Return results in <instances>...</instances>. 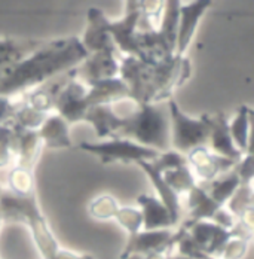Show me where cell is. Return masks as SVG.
Returning a JSON list of instances; mask_svg holds the SVG:
<instances>
[{
  "mask_svg": "<svg viewBox=\"0 0 254 259\" xmlns=\"http://www.w3.org/2000/svg\"><path fill=\"white\" fill-rule=\"evenodd\" d=\"M88 55L79 37L42 44L18 63L0 69V96L11 97L40 87L63 72L73 70Z\"/></svg>",
  "mask_w": 254,
  "mask_h": 259,
  "instance_id": "obj_1",
  "label": "cell"
},
{
  "mask_svg": "<svg viewBox=\"0 0 254 259\" xmlns=\"http://www.w3.org/2000/svg\"><path fill=\"white\" fill-rule=\"evenodd\" d=\"M190 76V61L176 57L164 64L144 63L135 57H122L119 78L128 87V99L137 106L161 103L171 99L173 90Z\"/></svg>",
  "mask_w": 254,
  "mask_h": 259,
  "instance_id": "obj_2",
  "label": "cell"
},
{
  "mask_svg": "<svg viewBox=\"0 0 254 259\" xmlns=\"http://www.w3.org/2000/svg\"><path fill=\"white\" fill-rule=\"evenodd\" d=\"M115 139H127L158 152L171 151V121L168 100L138 106V110L125 116V124Z\"/></svg>",
  "mask_w": 254,
  "mask_h": 259,
  "instance_id": "obj_3",
  "label": "cell"
},
{
  "mask_svg": "<svg viewBox=\"0 0 254 259\" xmlns=\"http://www.w3.org/2000/svg\"><path fill=\"white\" fill-rule=\"evenodd\" d=\"M2 222H23L30 228L34 244L43 259L52 258L60 249L57 238L42 214L36 195L21 197L11 191H3L0 197Z\"/></svg>",
  "mask_w": 254,
  "mask_h": 259,
  "instance_id": "obj_4",
  "label": "cell"
},
{
  "mask_svg": "<svg viewBox=\"0 0 254 259\" xmlns=\"http://www.w3.org/2000/svg\"><path fill=\"white\" fill-rule=\"evenodd\" d=\"M168 109L171 121V148H174L176 152L183 155L198 146L208 145L210 125L205 115L199 119L189 118L180 110L173 99L168 100Z\"/></svg>",
  "mask_w": 254,
  "mask_h": 259,
  "instance_id": "obj_5",
  "label": "cell"
},
{
  "mask_svg": "<svg viewBox=\"0 0 254 259\" xmlns=\"http://www.w3.org/2000/svg\"><path fill=\"white\" fill-rule=\"evenodd\" d=\"M138 167H141L144 170V173L149 176V179L152 181L155 189L158 191L161 201L165 204V207L168 208V211L171 213L174 222L177 224L178 218H180V201H178V195L174 194L165 183L162 181V171L164 170H170V168H177L181 165H186V156L178 154L176 151H168V152H162L156 159L152 161H137L135 162Z\"/></svg>",
  "mask_w": 254,
  "mask_h": 259,
  "instance_id": "obj_6",
  "label": "cell"
},
{
  "mask_svg": "<svg viewBox=\"0 0 254 259\" xmlns=\"http://www.w3.org/2000/svg\"><path fill=\"white\" fill-rule=\"evenodd\" d=\"M79 148L88 154L98 156L103 162H115L122 161L125 164L137 162V161H152L161 155V152L155 151L152 148L141 146L135 142H131L127 139H112L100 143H89L83 142L79 145Z\"/></svg>",
  "mask_w": 254,
  "mask_h": 259,
  "instance_id": "obj_7",
  "label": "cell"
},
{
  "mask_svg": "<svg viewBox=\"0 0 254 259\" xmlns=\"http://www.w3.org/2000/svg\"><path fill=\"white\" fill-rule=\"evenodd\" d=\"M187 228L183 225L178 231L171 230H156V231H138L128 235V241L124 252L121 253V259H127L132 255H149V253H167L173 246L186 235Z\"/></svg>",
  "mask_w": 254,
  "mask_h": 259,
  "instance_id": "obj_8",
  "label": "cell"
},
{
  "mask_svg": "<svg viewBox=\"0 0 254 259\" xmlns=\"http://www.w3.org/2000/svg\"><path fill=\"white\" fill-rule=\"evenodd\" d=\"M141 17V2H128L127 15L119 21L104 20V30L113 44L127 57H137V27Z\"/></svg>",
  "mask_w": 254,
  "mask_h": 259,
  "instance_id": "obj_9",
  "label": "cell"
},
{
  "mask_svg": "<svg viewBox=\"0 0 254 259\" xmlns=\"http://www.w3.org/2000/svg\"><path fill=\"white\" fill-rule=\"evenodd\" d=\"M75 78L80 79L82 83L91 87L92 83L119 78V61L116 58V50H103L89 54L73 69Z\"/></svg>",
  "mask_w": 254,
  "mask_h": 259,
  "instance_id": "obj_10",
  "label": "cell"
},
{
  "mask_svg": "<svg viewBox=\"0 0 254 259\" xmlns=\"http://www.w3.org/2000/svg\"><path fill=\"white\" fill-rule=\"evenodd\" d=\"M210 0H199L189 5H180L178 9V27H177V42H176V57H184L187 51L196 27L199 24L205 11L210 8Z\"/></svg>",
  "mask_w": 254,
  "mask_h": 259,
  "instance_id": "obj_11",
  "label": "cell"
},
{
  "mask_svg": "<svg viewBox=\"0 0 254 259\" xmlns=\"http://www.w3.org/2000/svg\"><path fill=\"white\" fill-rule=\"evenodd\" d=\"M186 161L195 168L196 175L205 182H211L217 179L219 176L230 171L238 162L216 155L207 146H198L187 152Z\"/></svg>",
  "mask_w": 254,
  "mask_h": 259,
  "instance_id": "obj_12",
  "label": "cell"
},
{
  "mask_svg": "<svg viewBox=\"0 0 254 259\" xmlns=\"http://www.w3.org/2000/svg\"><path fill=\"white\" fill-rule=\"evenodd\" d=\"M205 116L210 125V137H208V145L211 148L210 151L214 152L216 155L239 162L244 154L238 151L236 146L233 145V140L229 133L228 118L225 116V113L219 112V113L205 115Z\"/></svg>",
  "mask_w": 254,
  "mask_h": 259,
  "instance_id": "obj_13",
  "label": "cell"
},
{
  "mask_svg": "<svg viewBox=\"0 0 254 259\" xmlns=\"http://www.w3.org/2000/svg\"><path fill=\"white\" fill-rule=\"evenodd\" d=\"M124 99H128V87L122 79L113 78L109 80H101L88 87V93L80 102V109L85 116L86 110L92 106L118 103Z\"/></svg>",
  "mask_w": 254,
  "mask_h": 259,
  "instance_id": "obj_14",
  "label": "cell"
},
{
  "mask_svg": "<svg viewBox=\"0 0 254 259\" xmlns=\"http://www.w3.org/2000/svg\"><path fill=\"white\" fill-rule=\"evenodd\" d=\"M12 124V122H11ZM14 154L18 158V167L33 170L42 151V140L37 130H24L14 125Z\"/></svg>",
  "mask_w": 254,
  "mask_h": 259,
  "instance_id": "obj_15",
  "label": "cell"
},
{
  "mask_svg": "<svg viewBox=\"0 0 254 259\" xmlns=\"http://www.w3.org/2000/svg\"><path fill=\"white\" fill-rule=\"evenodd\" d=\"M83 121L94 127L97 137L115 139V136L125 124V116H119L113 110L112 104H101L89 107L83 116Z\"/></svg>",
  "mask_w": 254,
  "mask_h": 259,
  "instance_id": "obj_16",
  "label": "cell"
},
{
  "mask_svg": "<svg viewBox=\"0 0 254 259\" xmlns=\"http://www.w3.org/2000/svg\"><path fill=\"white\" fill-rule=\"evenodd\" d=\"M138 204L141 207V216H143V231H156V230H170L176 225L171 213L165 204L147 194H141L138 197Z\"/></svg>",
  "mask_w": 254,
  "mask_h": 259,
  "instance_id": "obj_17",
  "label": "cell"
},
{
  "mask_svg": "<svg viewBox=\"0 0 254 259\" xmlns=\"http://www.w3.org/2000/svg\"><path fill=\"white\" fill-rule=\"evenodd\" d=\"M37 134L42 143L48 148L61 149L72 146L69 122L60 115H48L45 122L37 130Z\"/></svg>",
  "mask_w": 254,
  "mask_h": 259,
  "instance_id": "obj_18",
  "label": "cell"
},
{
  "mask_svg": "<svg viewBox=\"0 0 254 259\" xmlns=\"http://www.w3.org/2000/svg\"><path fill=\"white\" fill-rule=\"evenodd\" d=\"M187 198V206L190 213V221L192 222H199V221H211L214 214L223 208L219 203H216L204 189L202 186L195 185L189 192Z\"/></svg>",
  "mask_w": 254,
  "mask_h": 259,
  "instance_id": "obj_19",
  "label": "cell"
},
{
  "mask_svg": "<svg viewBox=\"0 0 254 259\" xmlns=\"http://www.w3.org/2000/svg\"><path fill=\"white\" fill-rule=\"evenodd\" d=\"M251 109L248 106H241L233 121L229 124V133L233 145L242 154L250 152V125H251Z\"/></svg>",
  "mask_w": 254,
  "mask_h": 259,
  "instance_id": "obj_20",
  "label": "cell"
},
{
  "mask_svg": "<svg viewBox=\"0 0 254 259\" xmlns=\"http://www.w3.org/2000/svg\"><path fill=\"white\" fill-rule=\"evenodd\" d=\"M239 176L236 173V168L233 167L230 171L219 176L217 179L211 182H207V186H202L207 191V194L220 206H225L239 186Z\"/></svg>",
  "mask_w": 254,
  "mask_h": 259,
  "instance_id": "obj_21",
  "label": "cell"
},
{
  "mask_svg": "<svg viewBox=\"0 0 254 259\" xmlns=\"http://www.w3.org/2000/svg\"><path fill=\"white\" fill-rule=\"evenodd\" d=\"M40 45L37 42H18L12 39H0V69L18 63L28 54L37 50Z\"/></svg>",
  "mask_w": 254,
  "mask_h": 259,
  "instance_id": "obj_22",
  "label": "cell"
},
{
  "mask_svg": "<svg viewBox=\"0 0 254 259\" xmlns=\"http://www.w3.org/2000/svg\"><path fill=\"white\" fill-rule=\"evenodd\" d=\"M162 181L177 195L183 194V192H189L196 185L195 178H193L190 168L187 167V164L177 167V168L164 170L162 171Z\"/></svg>",
  "mask_w": 254,
  "mask_h": 259,
  "instance_id": "obj_23",
  "label": "cell"
},
{
  "mask_svg": "<svg viewBox=\"0 0 254 259\" xmlns=\"http://www.w3.org/2000/svg\"><path fill=\"white\" fill-rule=\"evenodd\" d=\"M49 113H43L39 112L36 109H33L31 106L24 102L21 104H15V110L12 113V119L11 122L20 128L24 130H39L40 125L45 122V119L48 118Z\"/></svg>",
  "mask_w": 254,
  "mask_h": 259,
  "instance_id": "obj_24",
  "label": "cell"
},
{
  "mask_svg": "<svg viewBox=\"0 0 254 259\" xmlns=\"http://www.w3.org/2000/svg\"><path fill=\"white\" fill-rule=\"evenodd\" d=\"M8 183L11 186V192L15 195H21V197L36 195L33 170H27L17 165L15 168L11 170L8 176Z\"/></svg>",
  "mask_w": 254,
  "mask_h": 259,
  "instance_id": "obj_25",
  "label": "cell"
},
{
  "mask_svg": "<svg viewBox=\"0 0 254 259\" xmlns=\"http://www.w3.org/2000/svg\"><path fill=\"white\" fill-rule=\"evenodd\" d=\"M253 183H239L233 195L228 201V211L235 218L239 219L247 210L253 208Z\"/></svg>",
  "mask_w": 254,
  "mask_h": 259,
  "instance_id": "obj_26",
  "label": "cell"
},
{
  "mask_svg": "<svg viewBox=\"0 0 254 259\" xmlns=\"http://www.w3.org/2000/svg\"><path fill=\"white\" fill-rule=\"evenodd\" d=\"M119 210V206L116 203V200L112 195H103V197H97L94 201H91L88 211L92 218L95 219H112L115 218L116 211Z\"/></svg>",
  "mask_w": 254,
  "mask_h": 259,
  "instance_id": "obj_27",
  "label": "cell"
},
{
  "mask_svg": "<svg viewBox=\"0 0 254 259\" xmlns=\"http://www.w3.org/2000/svg\"><path fill=\"white\" fill-rule=\"evenodd\" d=\"M115 219L118 221V224L127 230L129 235L141 231L143 227V216L141 211L134 207H119V210L115 214Z\"/></svg>",
  "mask_w": 254,
  "mask_h": 259,
  "instance_id": "obj_28",
  "label": "cell"
},
{
  "mask_svg": "<svg viewBox=\"0 0 254 259\" xmlns=\"http://www.w3.org/2000/svg\"><path fill=\"white\" fill-rule=\"evenodd\" d=\"M14 155V127L11 122L0 125V168L6 167Z\"/></svg>",
  "mask_w": 254,
  "mask_h": 259,
  "instance_id": "obj_29",
  "label": "cell"
},
{
  "mask_svg": "<svg viewBox=\"0 0 254 259\" xmlns=\"http://www.w3.org/2000/svg\"><path fill=\"white\" fill-rule=\"evenodd\" d=\"M250 240L241 237H232L228 243L223 246L219 259H242L248 250Z\"/></svg>",
  "mask_w": 254,
  "mask_h": 259,
  "instance_id": "obj_30",
  "label": "cell"
},
{
  "mask_svg": "<svg viewBox=\"0 0 254 259\" xmlns=\"http://www.w3.org/2000/svg\"><path fill=\"white\" fill-rule=\"evenodd\" d=\"M14 110H15V104L11 103V97L0 96V125L11 122Z\"/></svg>",
  "mask_w": 254,
  "mask_h": 259,
  "instance_id": "obj_31",
  "label": "cell"
},
{
  "mask_svg": "<svg viewBox=\"0 0 254 259\" xmlns=\"http://www.w3.org/2000/svg\"><path fill=\"white\" fill-rule=\"evenodd\" d=\"M49 259H95L92 255H79V253H75V252H70V250H66V249H58L57 253Z\"/></svg>",
  "mask_w": 254,
  "mask_h": 259,
  "instance_id": "obj_32",
  "label": "cell"
},
{
  "mask_svg": "<svg viewBox=\"0 0 254 259\" xmlns=\"http://www.w3.org/2000/svg\"><path fill=\"white\" fill-rule=\"evenodd\" d=\"M167 259H195L190 258V256H184V255H167Z\"/></svg>",
  "mask_w": 254,
  "mask_h": 259,
  "instance_id": "obj_33",
  "label": "cell"
},
{
  "mask_svg": "<svg viewBox=\"0 0 254 259\" xmlns=\"http://www.w3.org/2000/svg\"><path fill=\"white\" fill-rule=\"evenodd\" d=\"M2 194H3V189H2V186H0V197H2Z\"/></svg>",
  "mask_w": 254,
  "mask_h": 259,
  "instance_id": "obj_34",
  "label": "cell"
}]
</instances>
